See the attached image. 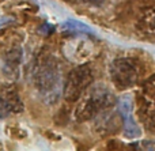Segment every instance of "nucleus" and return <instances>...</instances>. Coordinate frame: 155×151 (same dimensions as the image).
<instances>
[{"label":"nucleus","mask_w":155,"mask_h":151,"mask_svg":"<svg viewBox=\"0 0 155 151\" xmlns=\"http://www.w3.org/2000/svg\"><path fill=\"white\" fill-rule=\"evenodd\" d=\"M76 102L74 113L75 120L78 123H84L112 108L116 103V95L105 84H94L83 93Z\"/></svg>","instance_id":"1"},{"label":"nucleus","mask_w":155,"mask_h":151,"mask_svg":"<svg viewBox=\"0 0 155 151\" xmlns=\"http://www.w3.org/2000/svg\"><path fill=\"white\" fill-rule=\"evenodd\" d=\"M33 83L41 97L49 103L57 101L60 95L61 72L57 61L52 56L41 57L33 71Z\"/></svg>","instance_id":"2"},{"label":"nucleus","mask_w":155,"mask_h":151,"mask_svg":"<svg viewBox=\"0 0 155 151\" xmlns=\"http://www.w3.org/2000/svg\"><path fill=\"white\" fill-rule=\"evenodd\" d=\"M94 74L88 64H80L68 72L63 86V97L67 102H76L93 84Z\"/></svg>","instance_id":"3"},{"label":"nucleus","mask_w":155,"mask_h":151,"mask_svg":"<svg viewBox=\"0 0 155 151\" xmlns=\"http://www.w3.org/2000/svg\"><path fill=\"white\" fill-rule=\"evenodd\" d=\"M140 68L132 59L118 57L109 65V75L118 90H127L135 86L140 79Z\"/></svg>","instance_id":"4"},{"label":"nucleus","mask_w":155,"mask_h":151,"mask_svg":"<svg viewBox=\"0 0 155 151\" xmlns=\"http://www.w3.org/2000/svg\"><path fill=\"white\" fill-rule=\"evenodd\" d=\"M23 112V102L14 84L4 83L0 86V119L10 113Z\"/></svg>","instance_id":"5"},{"label":"nucleus","mask_w":155,"mask_h":151,"mask_svg":"<svg viewBox=\"0 0 155 151\" xmlns=\"http://www.w3.org/2000/svg\"><path fill=\"white\" fill-rule=\"evenodd\" d=\"M118 114L120 119L123 120V128H124V135L128 139H136L142 135V130H140L139 124L136 123L134 117V105L129 97L121 98L118 101Z\"/></svg>","instance_id":"6"},{"label":"nucleus","mask_w":155,"mask_h":151,"mask_svg":"<svg viewBox=\"0 0 155 151\" xmlns=\"http://www.w3.org/2000/svg\"><path fill=\"white\" fill-rule=\"evenodd\" d=\"M22 57H23V51L21 46H12L5 52L3 60H4V72L7 75H18Z\"/></svg>","instance_id":"7"},{"label":"nucleus","mask_w":155,"mask_h":151,"mask_svg":"<svg viewBox=\"0 0 155 151\" xmlns=\"http://www.w3.org/2000/svg\"><path fill=\"white\" fill-rule=\"evenodd\" d=\"M140 27L147 33H155V8L146 11L140 18Z\"/></svg>","instance_id":"8"},{"label":"nucleus","mask_w":155,"mask_h":151,"mask_svg":"<svg viewBox=\"0 0 155 151\" xmlns=\"http://www.w3.org/2000/svg\"><path fill=\"white\" fill-rule=\"evenodd\" d=\"M64 27L70 31H76V33H86V34H91V30L87 25L82 23V22L74 21V19H70L64 23Z\"/></svg>","instance_id":"9"},{"label":"nucleus","mask_w":155,"mask_h":151,"mask_svg":"<svg viewBox=\"0 0 155 151\" xmlns=\"http://www.w3.org/2000/svg\"><path fill=\"white\" fill-rule=\"evenodd\" d=\"M144 120H146V125L151 132L155 133V113H151V110H146L144 112Z\"/></svg>","instance_id":"10"},{"label":"nucleus","mask_w":155,"mask_h":151,"mask_svg":"<svg viewBox=\"0 0 155 151\" xmlns=\"http://www.w3.org/2000/svg\"><path fill=\"white\" fill-rule=\"evenodd\" d=\"M146 91L150 95L155 97V75H153L147 82H146Z\"/></svg>","instance_id":"11"},{"label":"nucleus","mask_w":155,"mask_h":151,"mask_svg":"<svg viewBox=\"0 0 155 151\" xmlns=\"http://www.w3.org/2000/svg\"><path fill=\"white\" fill-rule=\"evenodd\" d=\"M105 151H129V150H127L125 147L120 146V143H112Z\"/></svg>","instance_id":"12"},{"label":"nucleus","mask_w":155,"mask_h":151,"mask_svg":"<svg viewBox=\"0 0 155 151\" xmlns=\"http://www.w3.org/2000/svg\"><path fill=\"white\" fill-rule=\"evenodd\" d=\"M87 2H91V3H97L98 0H87Z\"/></svg>","instance_id":"13"}]
</instances>
